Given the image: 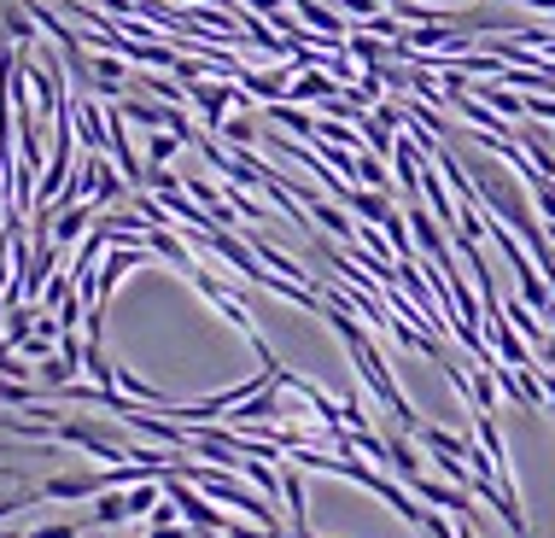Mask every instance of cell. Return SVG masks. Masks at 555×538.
Returning <instances> with one entry per match:
<instances>
[{
    "instance_id": "obj_1",
    "label": "cell",
    "mask_w": 555,
    "mask_h": 538,
    "mask_svg": "<svg viewBox=\"0 0 555 538\" xmlns=\"http://www.w3.org/2000/svg\"><path fill=\"white\" fill-rule=\"evenodd\" d=\"M322 317H327V328H334V334L345 340V351H351V363H357V375L369 381V393L386 404V410H392V422L398 427H422V415H415V404L403 398V386H398V375L392 369H386V357L374 351V340L363 334V328H357V310H351V298H339V293H327V305H322Z\"/></svg>"
},
{
    "instance_id": "obj_2",
    "label": "cell",
    "mask_w": 555,
    "mask_h": 538,
    "mask_svg": "<svg viewBox=\"0 0 555 538\" xmlns=\"http://www.w3.org/2000/svg\"><path fill=\"white\" fill-rule=\"evenodd\" d=\"M188 100L205 112V129H222L229 124V106H246V88H234V82H211V77H199V82H188Z\"/></svg>"
},
{
    "instance_id": "obj_3",
    "label": "cell",
    "mask_w": 555,
    "mask_h": 538,
    "mask_svg": "<svg viewBox=\"0 0 555 538\" xmlns=\"http://www.w3.org/2000/svg\"><path fill=\"white\" fill-rule=\"evenodd\" d=\"M410 491H415L422 503H433V510H450L456 521H474L468 486H456V481H433V474H422V481H410Z\"/></svg>"
},
{
    "instance_id": "obj_4",
    "label": "cell",
    "mask_w": 555,
    "mask_h": 538,
    "mask_svg": "<svg viewBox=\"0 0 555 538\" xmlns=\"http://www.w3.org/2000/svg\"><path fill=\"white\" fill-rule=\"evenodd\" d=\"M334 94H345V82H339L327 65H310V71H298V82L287 88V100H298V106H327Z\"/></svg>"
},
{
    "instance_id": "obj_5",
    "label": "cell",
    "mask_w": 555,
    "mask_h": 538,
    "mask_svg": "<svg viewBox=\"0 0 555 538\" xmlns=\"http://www.w3.org/2000/svg\"><path fill=\"white\" fill-rule=\"evenodd\" d=\"M293 59H287V65H275V71H240V88H246V94L251 100H263V106H269V100H287V88H293Z\"/></svg>"
},
{
    "instance_id": "obj_6",
    "label": "cell",
    "mask_w": 555,
    "mask_h": 538,
    "mask_svg": "<svg viewBox=\"0 0 555 538\" xmlns=\"http://www.w3.org/2000/svg\"><path fill=\"white\" fill-rule=\"evenodd\" d=\"M70 124H77L88 153H112V146H106V112H100L94 100H70Z\"/></svg>"
},
{
    "instance_id": "obj_7",
    "label": "cell",
    "mask_w": 555,
    "mask_h": 538,
    "mask_svg": "<svg viewBox=\"0 0 555 538\" xmlns=\"http://www.w3.org/2000/svg\"><path fill=\"white\" fill-rule=\"evenodd\" d=\"M88 521H94V527H124V521H134L129 486H112V491H100V503L88 510Z\"/></svg>"
},
{
    "instance_id": "obj_8",
    "label": "cell",
    "mask_w": 555,
    "mask_h": 538,
    "mask_svg": "<svg viewBox=\"0 0 555 538\" xmlns=\"http://www.w3.org/2000/svg\"><path fill=\"white\" fill-rule=\"evenodd\" d=\"M403 433H410V427H398V433H386V469H392V474H398V481H403V486H410V481H422V457H415V451H410V439H403Z\"/></svg>"
},
{
    "instance_id": "obj_9",
    "label": "cell",
    "mask_w": 555,
    "mask_h": 538,
    "mask_svg": "<svg viewBox=\"0 0 555 538\" xmlns=\"http://www.w3.org/2000/svg\"><path fill=\"white\" fill-rule=\"evenodd\" d=\"M293 12L305 18L317 36H334V41H345V12H334V7H322V0H293Z\"/></svg>"
},
{
    "instance_id": "obj_10",
    "label": "cell",
    "mask_w": 555,
    "mask_h": 538,
    "mask_svg": "<svg viewBox=\"0 0 555 538\" xmlns=\"http://www.w3.org/2000/svg\"><path fill=\"white\" fill-rule=\"evenodd\" d=\"M146 246H153L158 258H170L176 269H188V276L199 269V258H193V252L182 246V234H170V222H164V229H146Z\"/></svg>"
},
{
    "instance_id": "obj_11",
    "label": "cell",
    "mask_w": 555,
    "mask_h": 538,
    "mask_svg": "<svg viewBox=\"0 0 555 538\" xmlns=\"http://www.w3.org/2000/svg\"><path fill=\"white\" fill-rule=\"evenodd\" d=\"M345 53H351L363 71H380V65H386V53H392V48H386V41L374 36V29H357V36H345Z\"/></svg>"
},
{
    "instance_id": "obj_12",
    "label": "cell",
    "mask_w": 555,
    "mask_h": 538,
    "mask_svg": "<svg viewBox=\"0 0 555 538\" xmlns=\"http://www.w3.org/2000/svg\"><path fill=\"white\" fill-rule=\"evenodd\" d=\"M88 65H94V88L100 94H117V88H124V77H129V59L124 53H100V59H88Z\"/></svg>"
},
{
    "instance_id": "obj_13",
    "label": "cell",
    "mask_w": 555,
    "mask_h": 538,
    "mask_svg": "<svg viewBox=\"0 0 555 538\" xmlns=\"http://www.w3.org/2000/svg\"><path fill=\"white\" fill-rule=\"evenodd\" d=\"M415 439H422L433 457H468V451H474L468 439H456V433H444V427H433V422H422V427H415Z\"/></svg>"
},
{
    "instance_id": "obj_14",
    "label": "cell",
    "mask_w": 555,
    "mask_h": 538,
    "mask_svg": "<svg viewBox=\"0 0 555 538\" xmlns=\"http://www.w3.org/2000/svg\"><path fill=\"white\" fill-rule=\"evenodd\" d=\"M281 498H287V521H293V533H305V474H298V469H287V474H281Z\"/></svg>"
},
{
    "instance_id": "obj_15",
    "label": "cell",
    "mask_w": 555,
    "mask_h": 538,
    "mask_svg": "<svg viewBox=\"0 0 555 538\" xmlns=\"http://www.w3.org/2000/svg\"><path fill=\"white\" fill-rule=\"evenodd\" d=\"M124 112L134 117V124H146V129H170V112H176V106H164V100H134V94H129Z\"/></svg>"
},
{
    "instance_id": "obj_16",
    "label": "cell",
    "mask_w": 555,
    "mask_h": 538,
    "mask_svg": "<svg viewBox=\"0 0 555 538\" xmlns=\"http://www.w3.org/2000/svg\"><path fill=\"white\" fill-rule=\"evenodd\" d=\"M182 134H176V129H153V146H146V170H158V164H170L176 153H182Z\"/></svg>"
},
{
    "instance_id": "obj_17",
    "label": "cell",
    "mask_w": 555,
    "mask_h": 538,
    "mask_svg": "<svg viewBox=\"0 0 555 538\" xmlns=\"http://www.w3.org/2000/svg\"><path fill=\"white\" fill-rule=\"evenodd\" d=\"M398 176H386V164H380V153H357V188H392Z\"/></svg>"
},
{
    "instance_id": "obj_18",
    "label": "cell",
    "mask_w": 555,
    "mask_h": 538,
    "mask_svg": "<svg viewBox=\"0 0 555 538\" xmlns=\"http://www.w3.org/2000/svg\"><path fill=\"white\" fill-rule=\"evenodd\" d=\"M77 375H82V363H77V357H65V351L41 363V386H65V381H77Z\"/></svg>"
},
{
    "instance_id": "obj_19",
    "label": "cell",
    "mask_w": 555,
    "mask_h": 538,
    "mask_svg": "<svg viewBox=\"0 0 555 538\" xmlns=\"http://www.w3.org/2000/svg\"><path fill=\"white\" fill-rule=\"evenodd\" d=\"M129 82H141V88H146V94H153V100H164V106H182V100H188V82L176 88L170 77H129Z\"/></svg>"
},
{
    "instance_id": "obj_20",
    "label": "cell",
    "mask_w": 555,
    "mask_h": 538,
    "mask_svg": "<svg viewBox=\"0 0 555 538\" xmlns=\"http://www.w3.org/2000/svg\"><path fill=\"white\" fill-rule=\"evenodd\" d=\"M334 7L345 12V18H363V24H374V18H380V7H386V0H334Z\"/></svg>"
},
{
    "instance_id": "obj_21",
    "label": "cell",
    "mask_w": 555,
    "mask_h": 538,
    "mask_svg": "<svg viewBox=\"0 0 555 538\" xmlns=\"http://www.w3.org/2000/svg\"><path fill=\"white\" fill-rule=\"evenodd\" d=\"M222 134H229L234 146H251V141H258V124H251V117H229V124H222Z\"/></svg>"
},
{
    "instance_id": "obj_22",
    "label": "cell",
    "mask_w": 555,
    "mask_h": 538,
    "mask_svg": "<svg viewBox=\"0 0 555 538\" xmlns=\"http://www.w3.org/2000/svg\"><path fill=\"white\" fill-rule=\"evenodd\" d=\"M246 7H251V12H263V18H275V12H287L293 0H246Z\"/></svg>"
},
{
    "instance_id": "obj_23",
    "label": "cell",
    "mask_w": 555,
    "mask_h": 538,
    "mask_svg": "<svg viewBox=\"0 0 555 538\" xmlns=\"http://www.w3.org/2000/svg\"><path fill=\"white\" fill-rule=\"evenodd\" d=\"M117 538H129V533H117Z\"/></svg>"
},
{
    "instance_id": "obj_24",
    "label": "cell",
    "mask_w": 555,
    "mask_h": 538,
    "mask_svg": "<svg viewBox=\"0 0 555 538\" xmlns=\"http://www.w3.org/2000/svg\"><path fill=\"white\" fill-rule=\"evenodd\" d=\"M386 7H392V0H386Z\"/></svg>"
},
{
    "instance_id": "obj_25",
    "label": "cell",
    "mask_w": 555,
    "mask_h": 538,
    "mask_svg": "<svg viewBox=\"0 0 555 538\" xmlns=\"http://www.w3.org/2000/svg\"><path fill=\"white\" fill-rule=\"evenodd\" d=\"M77 538H82V533H77Z\"/></svg>"
}]
</instances>
